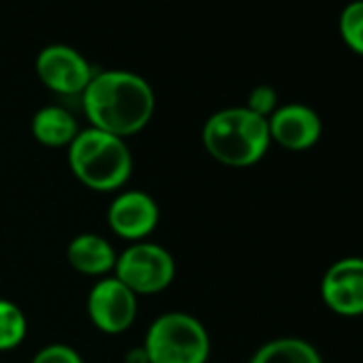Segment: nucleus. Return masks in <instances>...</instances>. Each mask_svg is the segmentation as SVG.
<instances>
[{
    "instance_id": "f257e3e1",
    "label": "nucleus",
    "mask_w": 363,
    "mask_h": 363,
    "mask_svg": "<svg viewBox=\"0 0 363 363\" xmlns=\"http://www.w3.org/2000/svg\"><path fill=\"white\" fill-rule=\"evenodd\" d=\"M82 101L90 126L120 139L143 130L156 107L152 86L130 71L94 73L82 92Z\"/></svg>"
},
{
    "instance_id": "f03ea898",
    "label": "nucleus",
    "mask_w": 363,
    "mask_h": 363,
    "mask_svg": "<svg viewBox=\"0 0 363 363\" xmlns=\"http://www.w3.org/2000/svg\"><path fill=\"white\" fill-rule=\"evenodd\" d=\"M206 152L220 164L252 167L272 145L267 120L248 107H227L208 118L201 130Z\"/></svg>"
},
{
    "instance_id": "7ed1b4c3",
    "label": "nucleus",
    "mask_w": 363,
    "mask_h": 363,
    "mask_svg": "<svg viewBox=\"0 0 363 363\" xmlns=\"http://www.w3.org/2000/svg\"><path fill=\"white\" fill-rule=\"evenodd\" d=\"M69 167L86 189L116 193L130 179L133 154L124 139L90 126L71 141Z\"/></svg>"
},
{
    "instance_id": "20e7f679",
    "label": "nucleus",
    "mask_w": 363,
    "mask_h": 363,
    "mask_svg": "<svg viewBox=\"0 0 363 363\" xmlns=\"http://www.w3.org/2000/svg\"><path fill=\"white\" fill-rule=\"evenodd\" d=\"M210 333L189 312L160 314L145 331L143 354L147 363H208Z\"/></svg>"
},
{
    "instance_id": "39448f33",
    "label": "nucleus",
    "mask_w": 363,
    "mask_h": 363,
    "mask_svg": "<svg viewBox=\"0 0 363 363\" xmlns=\"http://www.w3.org/2000/svg\"><path fill=\"white\" fill-rule=\"evenodd\" d=\"M113 276L137 297L158 295L175 280V259L156 242H135L118 255Z\"/></svg>"
},
{
    "instance_id": "423d86ee",
    "label": "nucleus",
    "mask_w": 363,
    "mask_h": 363,
    "mask_svg": "<svg viewBox=\"0 0 363 363\" xmlns=\"http://www.w3.org/2000/svg\"><path fill=\"white\" fill-rule=\"evenodd\" d=\"M137 299L139 297L116 276L99 278L88 293V316L92 325L107 335L124 333L137 318Z\"/></svg>"
},
{
    "instance_id": "0eeeda50",
    "label": "nucleus",
    "mask_w": 363,
    "mask_h": 363,
    "mask_svg": "<svg viewBox=\"0 0 363 363\" xmlns=\"http://www.w3.org/2000/svg\"><path fill=\"white\" fill-rule=\"evenodd\" d=\"M320 299L337 316H363V257H344L320 278Z\"/></svg>"
},
{
    "instance_id": "6e6552de",
    "label": "nucleus",
    "mask_w": 363,
    "mask_h": 363,
    "mask_svg": "<svg viewBox=\"0 0 363 363\" xmlns=\"http://www.w3.org/2000/svg\"><path fill=\"white\" fill-rule=\"evenodd\" d=\"M35 67L39 79L58 94H82L94 77L88 60L77 50L62 43L43 48Z\"/></svg>"
},
{
    "instance_id": "1a4fd4ad",
    "label": "nucleus",
    "mask_w": 363,
    "mask_h": 363,
    "mask_svg": "<svg viewBox=\"0 0 363 363\" xmlns=\"http://www.w3.org/2000/svg\"><path fill=\"white\" fill-rule=\"evenodd\" d=\"M107 223L120 240L145 242L160 223V208L145 191H122L107 210Z\"/></svg>"
},
{
    "instance_id": "9d476101",
    "label": "nucleus",
    "mask_w": 363,
    "mask_h": 363,
    "mask_svg": "<svg viewBox=\"0 0 363 363\" xmlns=\"http://www.w3.org/2000/svg\"><path fill=\"white\" fill-rule=\"evenodd\" d=\"M272 143L289 152H306L320 141L323 120L316 109L303 103L278 105V109L267 118Z\"/></svg>"
},
{
    "instance_id": "9b49d317",
    "label": "nucleus",
    "mask_w": 363,
    "mask_h": 363,
    "mask_svg": "<svg viewBox=\"0 0 363 363\" xmlns=\"http://www.w3.org/2000/svg\"><path fill=\"white\" fill-rule=\"evenodd\" d=\"M116 259H118V252L99 233H82L73 238L67 248L69 265L82 276L105 278L113 274Z\"/></svg>"
},
{
    "instance_id": "f8f14e48",
    "label": "nucleus",
    "mask_w": 363,
    "mask_h": 363,
    "mask_svg": "<svg viewBox=\"0 0 363 363\" xmlns=\"http://www.w3.org/2000/svg\"><path fill=\"white\" fill-rule=\"evenodd\" d=\"M33 137L48 147H69L82 130L73 113L58 105L41 107L30 122Z\"/></svg>"
},
{
    "instance_id": "ddd939ff",
    "label": "nucleus",
    "mask_w": 363,
    "mask_h": 363,
    "mask_svg": "<svg viewBox=\"0 0 363 363\" xmlns=\"http://www.w3.org/2000/svg\"><path fill=\"white\" fill-rule=\"evenodd\" d=\"M248 363H323V357L308 340L276 337L259 346Z\"/></svg>"
},
{
    "instance_id": "4468645a",
    "label": "nucleus",
    "mask_w": 363,
    "mask_h": 363,
    "mask_svg": "<svg viewBox=\"0 0 363 363\" xmlns=\"http://www.w3.org/2000/svg\"><path fill=\"white\" fill-rule=\"evenodd\" d=\"M28 333V320L24 310L9 301L0 299V352L18 348Z\"/></svg>"
},
{
    "instance_id": "2eb2a0df",
    "label": "nucleus",
    "mask_w": 363,
    "mask_h": 363,
    "mask_svg": "<svg viewBox=\"0 0 363 363\" xmlns=\"http://www.w3.org/2000/svg\"><path fill=\"white\" fill-rule=\"evenodd\" d=\"M337 28L344 45L350 52L363 56V0H352L342 9Z\"/></svg>"
},
{
    "instance_id": "dca6fc26",
    "label": "nucleus",
    "mask_w": 363,
    "mask_h": 363,
    "mask_svg": "<svg viewBox=\"0 0 363 363\" xmlns=\"http://www.w3.org/2000/svg\"><path fill=\"white\" fill-rule=\"evenodd\" d=\"M244 107H248L252 113H257V116H261V118L267 120L278 109V92L272 86L261 84V86H257V88L250 90L248 103Z\"/></svg>"
},
{
    "instance_id": "f3484780",
    "label": "nucleus",
    "mask_w": 363,
    "mask_h": 363,
    "mask_svg": "<svg viewBox=\"0 0 363 363\" xmlns=\"http://www.w3.org/2000/svg\"><path fill=\"white\" fill-rule=\"evenodd\" d=\"M30 363H84V359L67 344H48L33 357Z\"/></svg>"
}]
</instances>
